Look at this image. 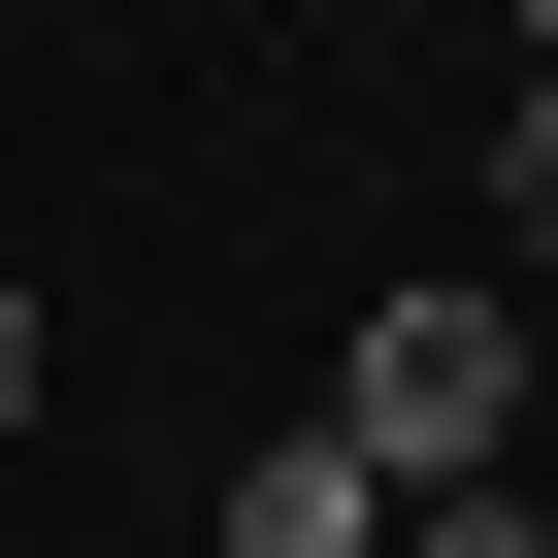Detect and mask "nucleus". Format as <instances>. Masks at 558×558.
Instances as JSON below:
<instances>
[{
  "label": "nucleus",
  "instance_id": "f257e3e1",
  "mask_svg": "<svg viewBox=\"0 0 558 558\" xmlns=\"http://www.w3.org/2000/svg\"><path fill=\"white\" fill-rule=\"evenodd\" d=\"M329 427L395 460V525H427V493H525V296H493V263H427V296H362Z\"/></svg>",
  "mask_w": 558,
  "mask_h": 558
},
{
  "label": "nucleus",
  "instance_id": "f03ea898",
  "mask_svg": "<svg viewBox=\"0 0 558 558\" xmlns=\"http://www.w3.org/2000/svg\"><path fill=\"white\" fill-rule=\"evenodd\" d=\"M230 558H395V460H362V427H263V460H230Z\"/></svg>",
  "mask_w": 558,
  "mask_h": 558
},
{
  "label": "nucleus",
  "instance_id": "7ed1b4c3",
  "mask_svg": "<svg viewBox=\"0 0 558 558\" xmlns=\"http://www.w3.org/2000/svg\"><path fill=\"white\" fill-rule=\"evenodd\" d=\"M395 558H558V525H525V493H427V525H395Z\"/></svg>",
  "mask_w": 558,
  "mask_h": 558
},
{
  "label": "nucleus",
  "instance_id": "20e7f679",
  "mask_svg": "<svg viewBox=\"0 0 558 558\" xmlns=\"http://www.w3.org/2000/svg\"><path fill=\"white\" fill-rule=\"evenodd\" d=\"M493 230H525V263H558V99H525V132H493Z\"/></svg>",
  "mask_w": 558,
  "mask_h": 558
},
{
  "label": "nucleus",
  "instance_id": "39448f33",
  "mask_svg": "<svg viewBox=\"0 0 558 558\" xmlns=\"http://www.w3.org/2000/svg\"><path fill=\"white\" fill-rule=\"evenodd\" d=\"M0 427H34V296H0Z\"/></svg>",
  "mask_w": 558,
  "mask_h": 558
},
{
  "label": "nucleus",
  "instance_id": "423d86ee",
  "mask_svg": "<svg viewBox=\"0 0 558 558\" xmlns=\"http://www.w3.org/2000/svg\"><path fill=\"white\" fill-rule=\"evenodd\" d=\"M525 99H558V0H525Z\"/></svg>",
  "mask_w": 558,
  "mask_h": 558
}]
</instances>
